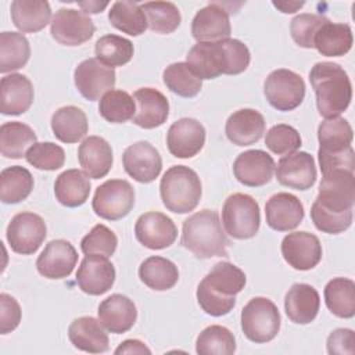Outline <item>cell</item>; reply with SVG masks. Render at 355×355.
<instances>
[{
    "label": "cell",
    "instance_id": "obj_34",
    "mask_svg": "<svg viewBox=\"0 0 355 355\" xmlns=\"http://www.w3.org/2000/svg\"><path fill=\"white\" fill-rule=\"evenodd\" d=\"M51 129L54 136L62 143H76L83 139L89 130L86 114L75 107L67 105L58 108L51 116Z\"/></svg>",
    "mask_w": 355,
    "mask_h": 355
},
{
    "label": "cell",
    "instance_id": "obj_40",
    "mask_svg": "<svg viewBox=\"0 0 355 355\" xmlns=\"http://www.w3.org/2000/svg\"><path fill=\"white\" fill-rule=\"evenodd\" d=\"M31 57L28 39L18 32L0 33V72L7 73L21 69Z\"/></svg>",
    "mask_w": 355,
    "mask_h": 355
},
{
    "label": "cell",
    "instance_id": "obj_43",
    "mask_svg": "<svg viewBox=\"0 0 355 355\" xmlns=\"http://www.w3.org/2000/svg\"><path fill=\"white\" fill-rule=\"evenodd\" d=\"M147 25L153 32L168 35L178 29L182 21L180 11L176 4L171 1H147L140 6Z\"/></svg>",
    "mask_w": 355,
    "mask_h": 355
},
{
    "label": "cell",
    "instance_id": "obj_20",
    "mask_svg": "<svg viewBox=\"0 0 355 355\" xmlns=\"http://www.w3.org/2000/svg\"><path fill=\"white\" fill-rule=\"evenodd\" d=\"M78 262L75 247L62 239L51 240L36 259L37 272L47 279L68 277Z\"/></svg>",
    "mask_w": 355,
    "mask_h": 355
},
{
    "label": "cell",
    "instance_id": "obj_54",
    "mask_svg": "<svg viewBox=\"0 0 355 355\" xmlns=\"http://www.w3.org/2000/svg\"><path fill=\"white\" fill-rule=\"evenodd\" d=\"M329 354H355V334L351 329H336L327 337Z\"/></svg>",
    "mask_w": 355,
    "mask_h": 355
},
{
    "label": "cell",
    "instance_id": "obj_24",
    "mask_svg": "<svg viewBox=\"0 0 355 355\" xmlns=\"http://www.w3.org/2000/svg\"><path fill=\"white\" fill-rule=\"evenodd\" d=\"M136 112L133 122L143 129H154L166 122L169 116L168 98L157 89L140 87L133 94Z\"/></svg>",
    "mask_w": 355,
    "mask_h": 355
},
{
    "label": "cell",
    "instance_id": "obj_5",
    "mask_svg": "<svg viewBox=\"0 0 355 355\" xmlns=\"http://www.w3.org/2000/svg\"><path fill=\"white\" fill-rule=\"evenodd\" d=\"M159 193L168 211L187 214L200 202L202 194L201 180L191 168L186 165H175L161 178Z\"/></svg>",
    "mask_w": 355,
    "mask_h": 355
},
{
    "label": "cell",
    "instance_id": "obj_4",
    "mask_svg": "<svg viewBox=\"0 0 355 355\" xmlns=\"http://www.w3.org/2000/svg\"><path fill=\"white\" fill-rule=\"evenodd\" d=\"M229 244L216 211L202 209L183 222L182 245L200 259L227 257Z\"/></svg>",
    "mask_w": 355,
    "mask_h": 355
},
{
    "label": "cell",
    "instance_id": "obj_25",
    "mask_svg": "<svg viewBox=\"0 0 355 355\" xmlns=\"http://www.w3.org/2000/svg\"><path fill=\"white\" fill-rule=\"evenodd\" d=\"M33 85L22 73H10L0 80V111L4 115H21L33 103Z\"/></svg>",
    "mask_w": 355,
    "mask_h": 355
},
{
    "label": "cell",
    "instance_id": "obj_45",
    "mask_svg": "<svg viewBox=\"0 0 355 355\" xmlns=\"http://www.w3.org/2000/svg\"><path fill=\"white\" fill-rule=\"evenodd\" d=\"M196 351L200 355H230L236 351V338L227 327L212 324L198 334Z\"/></svg>",
    "mask_w": 355,
    "mask_h": 355
},
{
    "label": "cell",
    "instance_id": "obj_39",
    "mask_svg": "<svg viewBox=\"0 0 355 355\" xmlns=\"http://www.w3.org/2000/svg\"><path fill=\"white\" fill-rule=\"evenodd\" d=\"M327 309L344 319L355 315V283L347 277H334L324 287Z\"/></svg>",
    "mask_w": 355,
    "mask_h": 355
},
{
    "label": "cell",
    "instance_id": "obj_56",
    "mask_svg": "<svg viewBox=\"0 0 355 355\" xmlns=\"http://www.w3.org/2000/svg\"><path fill=\"white\" fill-rule=\"evenodd\" d=\"M78 6L82 8L85 14H97L108 6V1H79Z\"/></svg>",
    "mask_w": 355,
    "mask_h": 355
},
{
    "label": "cell",
    "instance_id": "obj_36",
    "mask_svg": "<svg viewBox=\"0 0 355 355\" xmlns=\"http://www.w3.org/2000/svg\"><path fill=\"white\" fill-rule=\"evenodd\" d=\"M36 143V133L22 122H6L0 128V153L6 158H22Z\"/></svg>",
    "mask_w": 355,
    "mask_h": 355
},
{
    "label": "cell",
    "instance_id": "obj_15",
    "mask_svg": "<svg viewBox=\"0 0 355 355\" xmlns=\"http://www.w3.org/2000/svg\"><path fill=\"white\" fill-rule=\"evenodd\" d=\"M125 172L139 183H150L158 178L162 169L159 151L148 141L130 144L122 155Z\"/></svg>",
    "mask_w": 355,
    "mask_h": 355
},
{
    "label": "cell",
    "instance_id": "obj_41",
    "mask_svg": "<svg viewBox=\"0 0 355 355\" xmlns=\"http://www.w3.org/2000/svg\"><path fill=\"white\" fill-rule=\"evenodd\" d=\"M108 19L114 28L130 36H139L147 29V19L141 7L135 1H115L110 11Z\"/></svg>",
    "mask_w": 355,
    "mask_h": 355
},
{
    "label": "cell",
    "instance_id": "obj_52",
    "mask_svg": "<svg viewBox=\"0 0 355 355\" xmlns=\"http://www.w3.org/2000/svg\"><path fill=\"white\" fill-rule=\"evenodd\" d=\"M21 322V306L10 294H0V333L7 334L18 327Z\"/></svg>",
    "mask_w": 355,
    "mask_h": 355
},
{
    "label": "cell",
    "instance_id": "obj_19",
    "mask_svg": "<svg viewBox=\"0 0 355 355\" xmlns=\"http://www.w3.org/2000/svg\"><path fill=\"white\" fill-rule=\"evenodd\" d=\"M232 32L229 12L220 3H209L191 21V35L198 43H214L229 39Z\"/></svg>",
    "mask_w": 355,
    "mask_h": 355
},
{
    "label": "cell",
    "instance_id": "obj_30",
    "mask_svg": "<svg viewBox=\"0 0 355 355\" xmlns=\"http://www.w3.org/2000/svg\"><path fill=\"white\" fill-rule=\"evenodd\" d=\"M78 158L83 172L92 179L104 178L114 162L111 146L100 136L86 137L78 148Z\"/></svg>",
    "mask_w": 355,
    "mask_h": 355
},
{
    "label": "cell",
    "instance_id": "obj_6",
    "mask_svg": "<svg viewBox=\"0 0 355 355\" xmlns=\"http://www.w3.org/2000/svg\"><path fill=\"white\" fill-rule=\"evenodd\" d=\"M280 322L277 306L266 297H254L241 309V330L257 344L272 341L280 330Z\"/></svg>",
    "mask_w": 355,
    "mask_h": 355
},
{
    "label": "cell",
    "instance_id": "obj_37",
    "mask_svg": "<svg viewBox=\"0 0 355 355\" xmlns=\"http://www.w3.org/2000/svg\"><path fill=\"white\" fill-rule=\"evenodd\" d=\"M139 277L147 287L155 291H165L178 283L179 270L172 261L153 255L140 263Z\"/></svg>",
    "mask_w": 355,
    "mask_h": 355
},
{
    "label": "cell",
    "instance_id": "obj_22",
    "mask_svg": "<svg viewBox=\"0 0 355 355\" xmlns=\"http://www.w3.org/2000/svg\"><path fill=\"white\" fill-rule=\"evenodd\" d=\"M275 161L263 150H248L237 155L233 162L234 178L244 186L259 187L270 182Z\"/></svg>",
    "mask_w": 355,
    "mask_h": 355
},
{
    "label": "cell",
    "instance_id": "obj_9",
    "mask_svg": "<svg viewBox=\"0 0 355 355\" xmlns=\"http://www.w3.org/2000/svg\"><path fill=\"white\" fill-rule=\"evenodd\" d=\"M135 205V189L128 180L110 179L96 189L92 207L96 215L107 220L125 218Z\"/></svg>",
    "mask_w": 355,
    "mask_h": 355
},
{
    "label": "cell",
    "instance_id": "obj_35",
    "mask_svg": "<svg viewBox=\"0 0 355 355\" xmlns=\"http://www.w3.org/2000/svg\"><path fill=\"white\" fill-rule=\"evenodd\" d=\"M354 132L349 122L341 116L326 118L318 128L319 154H337L351 147Z\"/></svg>",
    "mask_w": 355,
    "mask_h": 355
},
{
    "label": "cell",
    "instance_id": "obj_42",
    "mask_svg": "<svg viewBox=\"0 0 355 355\" xmlns=\"http://www.w3.org/2000/svg\"><path fill=\"white\" fill-rule=\"evenodd\" d=\"M96 58L103 64L115 68L128 64L135 53L133 43L118 35H104L101 36L94 46Z\"/></svg>",
    "mask_w": 355,
    "mask_h": 355
},
{
    "label": "cell",
    "instance_id": "obj_10",
    "mask_svg": "<svg viewBox=\"0 0 355 355\" xmlns=\"http://www.w3.org/2000/svg\"><path fill=\"white\" fill-rule=\"evenodd\" d=\"M263 93L268 103L277 111L297 108L305 97V82L294 71L280 68L272 71L263 83Z\"/></svg>",
    "mask_w": 355,
    "mask_h": 355
},
{
    "label": "cell",
    "instance_id": "obj_16",
    "mask_svg": "<svg viewBox=\"0 0 355 355\" xmlns=\"http://www.w3.org/2000/svg\"><path fill=\"white\" fill-rule=\"evenodd\" d=\"M277 182L295 190H308L316 182V165L311 154L294 151L282 157L276 166Z\"/></svg>",
    "mask_w": 355,
    "mask_h": 355
},
{
    "label": "cell",
    "instance_id": "obj_49",
    "mask_svg": "<svg viewBox=\"0 0 355 355\" xmlns=\"http://www.w3.org/2000/svg\"><path fill=\"white\" fill-rule=\"evenodd\" d=\"M301 143L302 140L298 130L286 123H277L272 126L265 136L266 147L277 155H287L294 153L301 147Z\"/></svg>",
    "mask_w": 355,
    "mask_h": 355
},
{
    "label": "cell",
    "instance_id": "obj_18",
    "mask_svg": "<svg viewBox=\"0 0 355 355\" xmlns=\"http://www.w3.org/2000/svg\"><path fill=\"white\" fill-rule=\"evenodd\" d=\"M205 144V129L194 118H182L173 122L166 133V146L176 158H191Z\"/></svg>",
    "mask_w": 355,
    "mask_h": 355
},
{
    "label": "cell",
    "instance_id": "obj_27",
    "mask_svg": "<svg viewBox=\"0 0 355 355\" xmlns=\"http://www.w3.org/2000/svg\"><path fill=\"white\" fill-rule=\"evenodd\" d=\"M225 133L236 146H251L265 133V118L257 110L241 108L227 118Z\"/></svg>",
    "mask_w": 355,
    "mask_h": 355
},
{
    "label": "cell",
    "instance_id": "obj_14",
    "mask_svg": "<svg viewBox=\"0 0 355 355\" xmlns=\"http://www.w3.org/2000/svg\"><path fill=\"white\" fill-rule=\"evenodd\" d=\"M135 236L140 244L150 250H164L175 243L178 227L165 214L150 211L137 218Z\"/></svg>",
    "mask_w": 355,
    "mask_h": 355
},
{
    "label": "cell",
    "instance_id": "obj_48",
    "mask_svg": "<svg viewBox=\"0 0 355 355\" xmlns=\"http://www.w3.org/2000/svg\"><path fill=\"white\" fill-rule=\"evenodd\" d=\"M118 245L115 233L105 225H96L80 241V248L85 255H101L110 258Z\"/></svg>",
    "mask_w": 355,
    "mask_h": 355
},
{
    "label": "cell",
    "instance_id": "obj_44",
    "mask_svg": "<svg viewBox=\"0 0 355 355\" xmlns=\"http://www.w3.org/2000/svg\"><path fill=\"white\" fill-rule=\"evenodd\" d=\"M164 83L166 87L180 97H194L202 87V79H200L187 62H173L164 69Z\"/></svg>",
    "mask_w": 355,
    "mask_h": 355
},
{
    "label": "cell",
    "instance_id": "obj_3",
    "mask_svg": "<svg viewBox=\"0 0 355 355\" xmlns=\"http://www.w3.org/2000/svg\"><path fill=\"white\" fill-rule=\"evenodd\" d=\"M309 82L316 96V108L322 116H338L348 108L352 86L341 65L329 61L316 62L309 72Z\"/></svg>",
    "mask_w": 355,
    "mask_h": 355
},
{
    "label": "cell",
    "instance_id": "obj_2",
    "mask_svg": "<svg viewBox=\"0 0 355 355\" xmlns=\"http://www.w3.org/2000/svg\"><path fill=\"white\" fill-rule=\"evenodd\" d=\"M245 275L236 265L220 261L214 265L197 287V301L211 316L227 315L236 305V294L245 286Z\"/></svg>",
    "mask_w": 355,
    "mask_h": 355
},
{
    "label": "cell",
    "instance_id": "obj_7",
    "mask_svg": "<svg viewBox=\"0 0 355 355\" xmlns=\"http://www.w3.org/2000/svg\"><path fill=\"white\" fill-rule=\"evenodd\" d=\"M222 223L225 232L236 240L254 237L261 225L258 202L244 193L229 196L222 208Z\"/></svg>",
    "mask_w": 355,
    "mask_h": 355
},
{
    "label": "cell",
    "instance_id": "obj_11",
    "mask_svg": "<svg viewBox=\"0 0 355 355\" xmlns=\"http://www.w3.org/2000/svg\"><path fill=\"white\" fill-rule=\"evenodd\" d=\"M7 241L11 250L21 255H31L39 250L47 236L42 216L33 212H19L7 226Z\"/></svg>",
    "mask_w": 355,
    "mask_h": 355
},
{
    "label": "cell",
    "instance_id": "obj_28",
    "mask_svg": "<svg viewBox=\"0 0 355 355\" xmlns=\"http://www.w3.org/2000/svg\"><path fill=\"white\" fill-rule=\"evenodd\" d=\"M320 308L318 290L306 283L293 284L284 298V309L288 319L298 324H308L315 320Z\"/></svg>",
    "mask_w": 355,
    "mask_h": 355
},
{
    "label": "cell",
    "instance_id": "obj_12",
    "mask_svg": "<svg viewBox=\"0 0 355 355\" xmlns=\"http://www.w3.org/2000/svg\"><path fill=\"white\" fill-rule=\"evenodd\" d=\"M96 26L90 17L73 8H60L51 22L50 33L55 42L64 46H79L92 39Z\"/></svg>",
    "mask_w": 355,
    "mask_h": 355
},
{
    "label": "cell",
    "instance_id": "obj_31",
    "mask_svg": "<svg viewBox=\"0 0 355 355\" xmlns=\"http://www.w3.org/2000/svg\"><path fill=\"white\" fill-rule=\"evenodd\" d=\"M89 176L79 169H67L60 173L54 183V194L60 204L75 208L86 202L90 194Z\"/></svg>",
    "mask_w": 355,
    "mask_h": 355
},
{
    "label": "cell",
    "instance_id": "obj_8",
    "mask_svg": "<svg viewBox=\"0 0 355 355\" xmlns=\"http://www.w3.org/2000/svg\"><path fill=\"white\" fill-rule=\"evenodd\" d=\"M315 204L324 211L343 214L355 204V176L345 169L323 173Z\"/></svg>",
    "mask_w": 355,
    "mask_h": 355
},
{
    "label": "cell",
    "instance_id": "obj_23",
    "mask_svg": "<svg viewBox=\"0 0 355 355\" xmlns=\"http://www.w3.org/2000/svg\"><path fill=\"white\" fill-rule=\"evenodd\" d=\"M265 216L270 229L276 232H288L302 222L304 205L294 194L277 193L266 201Z\"/></svg>",
    "mask_w": 355,
    "mask_h": 355
},
{
    "label": "cell",
    "instance_id": "obj_21",
    "mask_svg": "<svg viewBox=\"0 0 355 355\" xmlns=\"http://www.w3.org/2000/svg\"><path fill=\"white\" fill-rule=\"evenodd\" d=\"M115 282V268L107 257L86 255L76 272L79 288L90 295L107 293Z\"/></svg>",
    "mask_w": 355,
    "mask_h": 355
},
{
    "label": "cell",
    "instance_id": "obj_50",
    "mask_svg": "<svg viewBox=\"0 0 355 355\" xmlns=\"http://www.w3.org/2000/svg\"><path fill=\"white\" fill-rule=\"evenodd\" d=\"M329 21L326 17L313 12L298 14L291 19L290 32L293 40L304 49H313V39L319 28Z\"/></svg>",
    "mask_w": 355,
    "mask_h": 355
},
{
    "label": "cell",
    "instance_id": "obj_51",
    "mask_svg": "<svg viewBox=\"0 0 355 355\" xmlns=\"http://www.w3.org/2000/svg\"><path fill=\"white\" fill-rule=\"evenodd\" d=\"M311 219L318 230L329 234H338L351 226L352 209L343 214H334L322 209L313 202L311 207Z\"/></svg>",
    "mask_w": 355,
    "mask_h": 355
},
{
    "label": "cell",
    "instance_id": "obj_53",
    "mask_svg": "<svg viewBox=\"0 0 355 355\" xmlns=\"http://www.w3.org/2000/svg\"><path fill=\"white\" fill-rule=\"evenodd\" d=\"M318 158H319L322 173H327L334 169H345V171L354 172V168H355V154H354L352 146L348 147L345 151L337 153V154L318 153Z\"/></svg>",
    "mask_w": 355,
    "mask_h": 355
},
{
    "label": "cell",
    "instance_id": "obj_33",
    "mask_svg": "<svg viewBox=\"0 0 355 355\" xmlns=\"http://www.w3.org/2000/svg\"><path fill=\"white\" fill-rule=\"evenodd\" d=\"M352 31L347 24L326 21L315 35L313 47L326 57H340L352 47Z\"/></svg>",
    "mask_w": 355,
    "mask_h": 355
},
{
    "label": "cell",
    "instance_id": "obj_55",
    "mask_svg": "<svg viewBox=\"0 0 355 355\" xmlns=\"http://www.w3.org/2000/svg\"><path fill=\"white\" fill-rule=\"evenodd\" d=\"M115 355H121V354H139V355H150L151 349L140 340H125L123 343H121L118 345V348L114 351Z\"/></svg>",
    "mask_w": 355,
    "mask_h": 355
},
{
    "label": "cell",
    "instance_id": "obj_38",
    "mask_svg": "<svg viewBox=\"0 0 355 355\" xmlns=\"http://www.w3.org/2000/svg\"><path fill=\"white\" fill-rule=\"evenodd\" d=\"M33 190L32 173L19 165L8 166L0 173V200L4 204H18Z\"/></svg>",
    "mask_w": 355,
    "mask_h": 355
},
{
    "label": "cell",
    "instance_id": "obj_47",
    "mask_svg": "<svg viewBox=\"0 0 355 355\" xmlns=\"http://www.w3.org/2000/svg\"><path fill=\"white\" fill-rule=\"evenodd\" d=\"M25 158L36 169L57 171L65 162V151L61 146L55 143L43 141L33 144L28 150Z\"/></svg>",
    "mask_w": 355,
    "mask_h": 355
},
{
    "label": "cell",
    "instance_id": "obj_17",
    "mask_svg": "<svg viewBox=\"0 0 355 355\" xmlns=\"http://www.w3.org/2000/svg\"><path fill=\"white\" fill-rule=\"evenodd\" d=\"M284 261L297 270H309L322 259V244L309 232L288 233L282 241Z\"/></svg>",
    "mask_w": 355,
    "mask_h": 355
},
{
    "label": "cell",
    "instance_id": "obj_1",
    "mask_svg": "<svg viewBox=\"0 0 355 355\" xmlns=\"http://www.w3.org/2000/svg\"><path fill=\"white\" fill-rule=\"evenodd\" d=\"M248 47L237 39H225L214 43H197L187 55L186 62L200 79H215L219 75H239L250 65Z\"/></svg>",
    "mask_w": 355,
    "mask_h": 355
},
{
    "label": "cell",
    "instance_id": "obj_46",
    "mask_svg": "<svg viewBox=\"0 0 355 355\" xmlns=\"http://www.w3.org/2000/svg\"><path fill=\"white\" fill-rule=\"evenodd\" d=\"M98 112L105 121L111 123H123L129 119H133L136 112V103L128 92L112 89L100 98Z\"/></svg>",
    "mask_w": 355,
    "mask_h": 355
},
{
    "label": "cell",
    "instance_id": "obj_29",
    "mask_svg": "<svg viewBox=\"0 0 355 355\" xmlns=\"http://www.w3.org/2000/svg\"><path fill=\"white\" fill-rule=\"evenodd\" d=\"M68 337L72 345L90 354L108 351L110 340L100 320L93 316H80L75 319L68 329Z\"/></svg>",
    "mask_w": 355,
    "mask_h": 355
},
{
    "label": "cell",
    "instance_id": "obj_32",
    "mask_svg": "<svg viewBox=\"0 0 355 355\" xmlns=\"http://www.w3.org/2000/svg\"><path fill=\"white\" fill-rule=\"evenodd\" d=\"M50 18L51 8L46 0H14L11 3V19L21 32H39L50 22Z\"/></svg>",
    "mask_w": 355,
    "mask_h": 355
},
{
    "label": "cell",
    "instance_id": "obj_13",
    "mask_svg": "<svg viewBox=\"0 0 355 355\" xmlns=\"http://www.w3.org/2000/svg\"><path fill=\"white\" fill-rule=\"evenodd\" d=\"M115 76L114 68L103 64L97 58H87L75 68L73 82L78 92L86 100L94 101L114 89Z\"/></svg>",
    "mask_w": 355,
    "mask_h": 355
},
{
    "label": "cell",
    "instance_id": "obj_57",
    "mask_svg": "<svg viewBox=\"0 0 355 355\" xmlns=\"http://www.w3.org/2000/svg\"><path fill=\"white\" fill-rule=\"evenodd\" d=\"M276 8H279L284 14H291L295 12L298 8H301L305 1H273L272 3Z\"/></svg>",
    "mask_w": 355,
    "mask_h": 355
},
{
    "label": "cell",
    "instance_id": "obj_26",
    "mask_svg": "<svg viewBox=\"0 0 355 355\" xmlns=\"http://www.w3.org/2000/svg\"><path fill=\"white\" fill-rule=\"evenodd\" d=\"M97 313L101 324L115 334L129 331L137 319L135 302L122 294H112L103 300Z\"/></svg>",
    "mask_w": 355,
    "mask_h": 355
}]
</instances>
